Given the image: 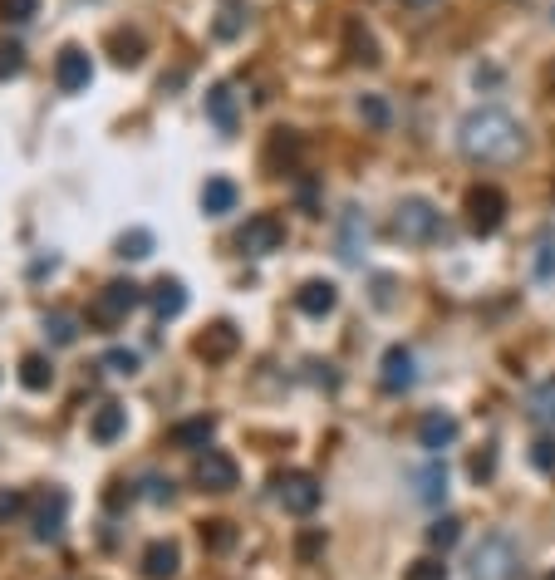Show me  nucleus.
I'll return each instance as SVG.
<instances>
[{
  "instance_id": "obj_36",
  "label": "nucleus",
  "mask_w": 555,
  "mask_h": 580,
  "mask_svg": "<svg viewBox=\"0 0 555 580\" xmlns=\"http://www.w3.org/2000/svg\"><path fill=\"white\" fill-rule=\"evenodd\" d=\"M40 10V0H0V15L5 20H30Z\"/></svg>"
},
{
  "instance_id": "obj_35",
  "label": "nucleus",
  "mask_w": 555,
  "mask_h": 580,
  "mask_svg": "<svg viewBox=\"0 0 555 580\" xmlns=\"http://www.w3.org/2000/svg\"><path fill=\"white\" fill-rule=\"evenodd\" d=\"M20 69H25V50L20 45H0V79H10Z\"/></svg>"
},
{
  "instance_id": "obj_39",
  "label": "nucleus",
  "mask_w": 555,
  "mask_h": 580,
  "mask_svg": "<svg viewBox=\"0 0 555 580\" xmlns=\"http://www.w3.org/2000/svg\"><path fill=\"white\" fill-rule=\"evenodd\" d=\"M20 512H25V497L10 492V487H0V522H10V517H20Z\"/></svg>"
},
{
  "instance_id": "obj_16",
  "label": "nucleus",
  "mask_w": 555,
  "mask_h": 580,
  "mask_svg": "<svg viewBox=\"0 0 555 580\" xmlns=\"http://www.w3.org/2000/svg\"><path fill=\"white\" fill-rule=\"evenodd\" d=\"M182 310H187V290H182V281L163 276V281L153 286V315H158V320H177Z\"/></svg>"
},
{
  "instance_id": "obj_19",
  "label": "nucleus",
  "mask_w": 555,
  "mask_h": 580,
  "mask_svg": "<svg viewBox=\"0 0 555 580\" xmlns=\"http://www.w3.org/2000/svg\"><path fill=\"white\" fill-rule=\"evenodd\" d=\"M526 418H531V423H541V428H551V423H555V374H551V379H541V384L526 394Z\"/></svg>"
},
{
  "instance_id": "obj_2",
  "label": "nucleus",
  "mask_w": 555,
  "mask_h": 580,
  "mask_svg": "<svg viewBox=\"0 0 555 580\" xmlns=\"http://www.w3.org/2000/svg\"><path fill=\"white\" fill-rule=\"evenodd\" d=\"M516 576H521V546L506 531L482 536V546L472 551V580H516Z\"/></svg>"
},
{
  "instance_id": "obj_43",
  "label": "nucleus",
  "mask_w": 555,
  "mask_h": 580,
  "mask_svg": "<svg viewBox=\"0 0 555 580\" xmlns=\"http://www.w3.org/2000/svg\"><path fill=\"white\" fill-rule=\"evenodd\" d=\"M403 5H413V10H428V5H438V0H403Z\"/></svg>"
},
{
  "instance_id": "obj_26",
  "label": "nucleus",
  "mask_w": 555,
  "mask_h": 580,
  "mask_svg": "<svg viewBox=\"0 0 555 580\" xmlns=\"http://www.w3.org/2000/svg\"><path fill=\"white\" fill-rule=\"evenodd\" d=\"M457 536H462V522L457 517H438V522L428 526V546H438V551L457 546Z\"/></svg>"
},
{
  "instance_id": "obj_24",
  "label": "nucleus",
  "mask_w": 555,
  "mask_h": 580,
  "mask_svg": "<svg viewBox=\"0 0 555 580\" xmlns=\"http://www.w3.org/2000/svg\"><path fill=\"white\" fill-rule=\"evenodd\" d=\"M359 232H369V227H364V217L349 207V217H344V236H339V256H344L349 266L359 261Z\"/></svg>"
},
{
  "instance_id": "obj_41",
  "label": "nucleus",
  "mask_w": 555,
  "mask_h": 580,
  "mask_svg": "<svg viewBox=\"0 0 555 580\" xmlns=\"http://www.w3.org/2000/svg\"><path fill=\"white\" fill-rule=\"evenodd\" d=\"M148 487H153V492H148L153 502H172V482H163V477H153Z\"/></svg>"
},
{
  "instance_id": "obj_28",
  "label": "nucleus",
  "mask_w": 555,
  "mask_h": 580,
  "mask_svg": "<svg viewBox=\"0 0 555 580\" xmlns=\"http://www.w3.org/2000/svg\"><path fill=\"white\" fill-rule=\"evenodd\" d=\"M359 118H364L369 128H389V104H384L379 94H364V99H359Z\"/></svg>"
},
{
  "instance_id": "obj_7",
  "label": "nucleus",
  "mask_w": 555,
  "mask_h": 580,
  "mask_svg": "<svg viewBox=\"0 0 555 580\" xmlns=\"http://www.w3.org/2000/svg\"><path fill=\"white\" fill-rule=\"evenodd\" d=\"M236 241H241V251H246V256H271V251L285 246V222L271 217V212H261V217H251V222L241 227Z\"/></svg>"
},
{
  "instance_id": "obj_23",
  "label": "nucleus",
  "mask_w": 555,
  "mask_h": 580,
  "mask_svg": "<svg viewBox=\"0 0 555 580\" xmlns=\"http://www.w3.org/2000/svg\"><path fill=\"white\" fill-rule=\"evenodd\" d=\"M231 349H236V325H226V320L212 325V330L197 340V354H202V359H226Z\"/></svg>"
},
{
  "instance_id": "obj_31",
  "label": "nucleus",
  "mask_w": 555,
  "mask_h": 580,
  "mask_svg": "<svg viewBox=\"0 0 555 580\" xmlns=\"http://www.w3.org/2000/svg\"><path fill=\"white\" fill-rule=\"evenodd\" d=\"M403 580H447V566L438 556H423V561H413V566L403 571Z\"/></svg>"
},
{
  "instance_id": "obj_3",
  "label": "nucleus",
  "mask_w": 555,
  "mask_h": 580,
  "mask_svg": "<svg viewBox=\"0 0 555 580\" xmlns=\"http://www.w3.org/2000/svg\"><path fill=\"white\" fill-rule=\"evenodd\" d=\"M443 232V212L428 202V197H403L398 212H393V236L408 241V246H423Z\"/></svg>"
},
{
  "instance_id": "obj_20",
  "label": "nucleus",
  "mask_w": 555,
  "mask_h": 580,
  "mask_svg": "<svg viewBox=\"0 0 555 580\" xmlns=\"http://www.w3.org/2000/svg\"><path fill=\"white\" fill-rule=\"evenodd\" d=\"M212 433H217V423H212V418H187V423H177L167 438H172L177 448H207V443H212Z\"/></svg>"
},
{
  "instance_id": "obj_5",
  "label": "nucleus",
  "mask_w": 555,
  "mask_h": 580,
  "mask_svg": "<svg viewBox=\"0 0 555 580\" xmlns=\"http://www.w3.org/2000/svg\"><path fill=\"white\" fill-rule=\"evenodd\" d=\"M506 222V197L501 187H472L467 192V227L477 236H497Z\"/></svg>"
},
{
  "instance_id": "obj_25",
  "label": "nucleus",
  "mask_w": 555,
  "mask_h": 580,
  "mask_svg": "<svg viewBox=\"0 0 555 580\" xmlns=\"http://www.w3.org/2000/svg\"><path fill=\"white\" fill-rule=\"evenodd\" d=\"M349 55L359 64H379V45H374V35L364 25H349Z\"/></svg>"
},
{
  "instance_id": "obj_21",
  "label": "nucleus",
  "mask_w": 555,
  "mask_h": 580,
  "mask_svg": "<svg viewBox=\"0 0 555 580\" xmlns=\"http://www.w3.org/2000/svg\"><path fill=\"white\" fill-rule=\"evenodd\" d=\"M207 114H212V123H217L222 133H236V94H231L226 84H217V89L207 94Z\"/></svg>"
},
{
  "instance_id": "obj_9",
  "label": "nucleus",
  "mask_w": 555,
  "mask_h": 580,
  "mask_svg": "<svg viewBox=\"0 0 555 580\" xmlns=\"http://www.w3.org/2000/svg\"><path fill=\"white\" fill-rule=\"evenodd\" d=\"M413 379H418V369H413V354H408L403 345H389V349H384L379 384H384L389 394H408V389H413Z\"/></svg>"
},
{
  "instance_id": "obj_13",
  "label": "nucleus",
  "mask_w": 555,
  "mask_h": 580,
  "mask_svg": "<svg viewBox=\"0 0 555 580\" xmlns=\"http://www.w3.org/2000/svg\"><path fill=\"white\" fill-rule=\"evenodd\" d=\"M418 443H423V448L438 458L443 448H452V443H457V418H452V413H428V418L418 423Z\"/></svg>"
},
{
  "instance_id": "obj_33",
  "label": "nucleus",
  "mask_w": 555,
  "mask_h": 580,
  "mask_svg": "<svg viewBox=\"0 0 555 580\" xmlns=\"http://www.w3.org/2000/svg\"><path fill=\"white\" fill-rule=\"evenodd\" d=\"M241 25H246L241 5H236V0H226V5H222V20H217V35H222V40H231V35H241Z\"/></svg>"
},
{
  "instance_id": "obj_32",
  "label": "nucleus",
  "mask_w": 555,
  "mask_h": 580,
  "mask_svg": "<svg viewBox=\"0 0 555 580\" xmlns=\"http://www.w3.org/2000/svg\"><path fill=\"white\" fill-rule=\"evenodd\" d=\"M148 251H153V236L148 232H128L118 241V256H128V261H143Z\"/></svg>"
},
{
  "instance_id": "obj_34",
  "label": "nucleus",
  "mask_w": 555,
  "mask_h": 580,
  "mask_svg": "<svg viewBox=\"0 0 555 580\" xmlns=\"http://www.w3.org/2000/svg\"><path fill=\"white\" fill-rule=\"evenodd\" d=\"M104 369H113V374H133V369H138V354H133V349H109V354H104Z\"/></svg>"
},
{
  "instance_id": "obj_30",
  "label": "nucleus",
  "mask_w": 555,
  "mask_h": 580,
  "mask_svg": "<svg viewBox=\"0 0 555 580\" xmlns=\"http://www.w3.org/2000/svg\"><path fill=\"white\" fill-rule=\"evenodd\" d=\"M202 541H207V551H226V546L236 541V526L231 522H207L202 526Z\"/></svg>"
},
{
  "instance_id": "obj_17",
  "label": "nucleus",
  "mask_w": 555,
  "mask_h": 580,
  "mask_svg": "<svg viewBox=\"0 0 555 580\" xmlns=\"http://www.w3.org/2000/svg\"><path fill=\"white\" fill-rule=\"evenodd\" d=\"M413 482H418V502L438 507V502L447 497V463H443V458H433L428 467H418V477H413Z\"/></svg>"
},
{
  "instance_id": "obj_18",
  "label": "nucleus",
  "mask_w": 555,
  "mask_h": 580,
  "mask_svg": "<svg viewBox=\"0 0 555 580\" xmlns=\"http://www.w3.org/2000/svg\"><path fill=\"white\" fill-rule=\"evenodd\" d=\"M123 428H128V408L123 404H104L94 418H89V438H94V443H113Z\"/></svg>"
},
{
  "instance_id": "obj_40",
  "label": "nucleus",
  "mask_w": 555,
  "mask_h": 580,
  "mask_svg": "<svg viewBox=\"0 0 555 580\" xmlns=\"http://www.w3.org/2000/svg\"><path fill=\"white\" fill-rule=\"evenodd\" d=\"M492 472H497V453L487 448V453H477V458H472V477H477V482H487Z\"/></svg>"
},
{
  "instance_id": "obj_42",
  "label": "nucleus",
  "mask_w": 555,
  "mask_h": 580,
  "mask_svg": "<svg viewBox=\"0 0 555 580\" xmlns=\"http://www.w3.org/2000/svg\"><path fill=\"white\" fill-rule=\"evenodd\" d=\"M320 546H325V536H320V531H310V536H300V556H315Z\"/></svg>"
},
{
  "instance_id": "obj_6",
  "label": "nucleus",
  "mask_w": 555,
  "mask_h": 580,
  "mask_svg": "<svg viewBox=\"0 0 555 580\" xmlns=\"http://www.w3.org/2000/svg\"><path fill=\"white\" fill-rule=\"evenodd\" d=\"M320 482L310 477V472H285V477H276V502L290 512V517H310L315 507H320Z\"/></svg>"
},
{
  "instance_id": "obj_44",
  "label": "nucleus",
  "mask_w": 555,
  "mask_h": 580,
  "mask_svg": "<svg viewBox=\"0 0 555 580\" xmlns=\"http://www.w3.org/2000/svg\"><path fill=\"white\" fill-rule=\"evenodd\" d=\"M551 15H555V10H551Z\"/></svg>"
},
{
  "instance_id": "obj_4",
  "label": "nucleus",
  "mask_w": 555,
  "mask_h": 580,
  "mask_svg": "<svg viewBox=\"0 0 555 580\" xmlns=\"http://www.w3.org/2000/svg\"><path fill=\"white\" fill-rule=\"evenodd\" d=\"M138 300H143V290L133 286V281H109V286L94 295V305H89V325H118V320H128L133 310H138Z\"/></svg>"
},
{
  "instance_id": "obj_10",
  "label": "nucleus",
  "mask_w": 555,
  "mask_h": 580,
  "mask_svg": "<svg viewBox=\"0 0 555 580\" xmlns=\"http://www.w3.org/2000/svg\"><path fill=\"white\" fill-rule=\"evenodd\" d=\"M55 79H59V89H64V94H79V89H89V84H94V59L84 55V50H74V45H69V50L59 55V64H55Z\"/></svg>"
},
{
  "instance_id": "obj_12",
  "label": "nucleus",
  "mask_w": 555,
  "mask_h": 580,
  "mask_svg": "<svg viewBox=\"0 0 555 580\" xmlns=\"http://www.w3.org/2000/svg\"><path fill=\"white\" fill-rule=\"evenodd\" d=\"M295 305H300V315L325 320V315H334V305H339V290L330 281H305V286L295 290Z\"/></svg>"
},
{
  "instance_id": "obj_15",
  "label": "nucleus",
  "mask_w": 555,
  "mask_h": 580,
  "mask_svg": "<svg viewBox=\"0 0 555 580\" xmlns=\"http://www.w3.org/2000/svg\"><path fill=\"white\" fill-rule=\"evenodd\" d=\"M236 182L231 177H207V187H202V212L207 217H226L231 207H236Z\"/></svg>"
},
{
  "instance_id": "obj_11",
  "label": "nucleus",
  "mask_w": 555,
  "mask_h": 580,
  "mask_svg": "<svg viewBox=\"0 0 555 580\" xmlns=\"http://www.w3.org/2000/svg\"><path fill=\"white\" fill-rule=\"evenodd\" d=\"M64 512H69V497H64V492H45L40 507H35V541H59Z\"/></svg>"
},
{
  "instance_id": "obj_29",
  "label": "nucleus",
  "mask_w": 555,
  "mask_h": 580,
  "mask_svg": "<svg viewBox=\"0 0 555 580\" xmlns=\"http://www.w3.org/2000/svg\"><path fill=\"white\" fill-rule=\"evenodd\" d=\"M45 335H50L55 345H74V340H79V325H74V315H50V320H45Z\"/></svg>"
},
{
  "instance_id": "obj_37",
  "label": "nucleus",
  "mask_w": 555,
  "mask_h": 580,
  "mask_svg": "<svg viewBox=\"0 0 555 580\" xmlns=\"http://www.w3.org/2000/svg\"><path fill=\"white\" fill-rule=\"evenodd\" d=\"M531 463L541 467V472H555V438H536V448H531Z\"/></svg>"
},
{
  "instance_id": "obj_1",
  "label": "nucleus",
  "mask_w": 555,
  "mask_h": 580,
  "mask_svg": "<svg viewBox=\"0 0 555 580\" xmlns=\"http://www.w3.org/2000/svg\"><path fill=\"white\" fill-rule=\"evenodd\" d=\"M457 148L472 163L501 168V163H516L526 153V128L506 109H472V114L462 118V128H457Z\"/></svg>"
},
{
  "instance_id": "obj_38",
  "label": "nucleus",
  "mask_w": 555,
  "mask_h": 580,
  "mask_svg": "<svg viewBox=\"0 0 555 580\" xmlns=\"http://www.w3.org/2000/svg\"><path fill=\"white\" fill-rule=\"evenodd\" d=\"M536 276H541V281H551V276H555V241H551V236H541V256H536Z\"/></svg>"
},
{
  "instance_id": "obj_14",
  "label": "nucleus",
  "mask_w": 555,
  "mask_h": 580,
  "mask_svg": "<svg viewBox=\"0 0 555 580\" xmlns=\"http://www.w3.org/2000/svg\"><path fill=\"white\" fill-rule=\"evenodd\" d=\"M177 566H182V551H177L172 541H153V546L143 551V576L148 580H172Z\"/></svg>"
},
{
  "instance_id": "obj_22",
  "label": "nucleus",
  "mask_w": 555,
  "mask_h": 580,
  "mask_svg": "<svg viewBox=\"0 0 555 580\" xmlns=\"http://www.w3.org/2000/svg\"><path fill=\"white\" fill-rule=\"evenodd\" d=\"M20 384H25V389H35V394H45V389L55 384L50 359H45V354H25V359H20Z\"/></svg>"
},
{
  "instance_id": "obj_8",
  "label": "nucleus",
  "mask_w": 555,
  "mask_h": 580,
  "mask_svg": "<svg viewBox=\"0 0 555 580\" xmlns=\"http://www.w3.org/2000/svg\"><path fill=\"white\" fill-rule=\"evenodd\" d=\"M236 477H241V467H236L231 453L207 448V453L197 458V487H202V492H231V487H236Z\"/></svg>"
},
{
  "instance_id": "obj_27",
  "label": "nucleus",
  "mask_w": 555,
  "mask_h": 580,
  "mask_svg": "<svg viewBox=\"0 0 555 580\" xmlns=\"http://www.w3.org/2000/svg\"><path fill=\"white\" fill-rule=\"evenodd\" d=\"M109 45H113V59H118V64H128V69L143 64V40H138V35H113Z\"/></svg>"
}]
</instances>
